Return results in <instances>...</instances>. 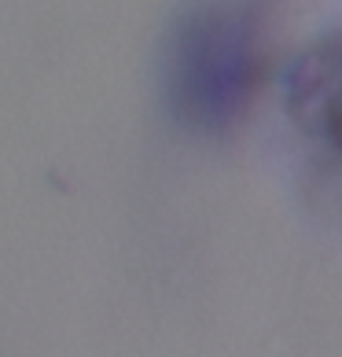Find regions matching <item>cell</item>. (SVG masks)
Instances as JSON below:
<instances>
[{"label": "cell", "instance_id": "obj_2", "mask_svg": "<svg viewBox=\"0 0 342 357\" xmlns=\"http://www.w3.org/2000/svg\"><path fill=\"white\" fill-rule=\"evenodd\" d=\"M295 111L335 137L342 148V48L317 52L298 63L295 74Z\"/></svg>", "mask_w": 342, "mask_h": 357}, {"label": "cell", "instance_id": "obj_1", "mask_svg": "<svg viewBox=\"0 0 342 357\" xmlns=\"http://www.w3.org/2000/svg\"><path fill=\"white\" fill-rule=\"evenodd\" d=\"M180 96L199 122H225L258 77V30L240 8H214L188 22L177 52Z\"/></svg>", "mask_w": 342, "mask_h": 357}]
</instances>
